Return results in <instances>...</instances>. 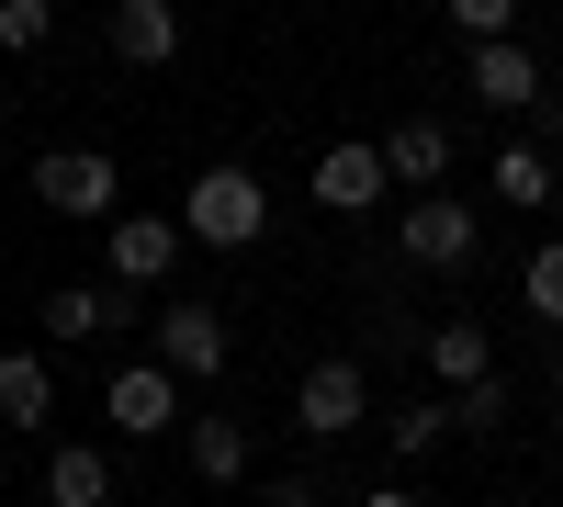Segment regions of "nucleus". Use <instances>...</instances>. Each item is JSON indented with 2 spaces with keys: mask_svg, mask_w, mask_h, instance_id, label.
<instances>
[{
  "mask_svg": "<svg viewBox=\"0 0 563 507\" xmlns=\"http://www.w3.org/2000/svg\"><path fill=\"white\" fill-rule=\"evenodd\" d=\"M45 34H57V12H45V0H0V45H12V57H34Z\"/></svg>",
  "mask_w": 563,
  "mask_h": 507,
  "instance_id": "21",
  "label": "nucleus"
},
{
  "mask_svg": "<svg viewBox=\"0 0 563 507\" xmlns=\"http://www.w3.org/2000/svg\"><path fill=\"white\" fill-rule=\"evenodd\" d=\"M102 34H113L124 68H169V57H180V12H169V0H113Z\"/></svg>",
  "mask_w": 563,
  "mask_h": 507,
  "instance_id": "10",
  "label": "nucleus"
},
{
  "mask_svg": "<svg viewBox=\"0 0 563 507\" xmlns=\"http://www.w3.org/2000/svg\"><path fill=\"white\" fill-rule=\"evenodd\" d=\"M372 418V384H361V361H316V373L294 384V429L305 440H350Z\"/></svg>",
  "mask_w": 563,
  "mask_h": 507,
  "instance_id": "3",
  "label": "nucleus"
},
{
  "mask_svg": "<svg viewBox=\"0 0 563 507\" xmlns=\"http://www.w3.org/2000/svg\"><path fill=\"white\" fill-rule=\"evenodd\" d=\"M158 373H180V384H214L225 373V316L214 305H169L158 316Z\"/></svg>",
  "mask_w": 563,
  "mask_h": 507,
  "instance_id": "7",
  "label": "nucleus"
},
{
  "mask_svg": "<svg viewBox=\"0 0 563 507\" xmlns=\"http://www.w3.org/2000/svg\"><path fill=\"white\" fill-rule=\"evenodd\" d=\"M485 507H507V496H485Z\"/></svg>",
  "mask_w": 563,
  "mask_h": 507,
  "instance_id": "26",
  "label": "nucleus"
},
{
  "mask_svg": "<svg viewBox=\"0 0 563 507\" xmlns=\"http://www.w3.org/2000/svg\"><path fill=\"white\" fill-rule=\"evenodd\" d=\"M102 418H113L124 440H158V429H180V373H158V361H124V373L102 384Z\"/></svg>",
  "mask_w": 563,
  "mask_h": 507,
  "instance_id": "6",
  "label": "nucleus"
},
{
  "mask_svg": "<svg viewBox=\"0 0 563 507\" xmlns=\"http://www.w3.org/2000/svg\"><path fill=\"white\" fill-rule=\"evenodd\" d=\"M271 507H316V474H282V485H271Z\"/></svg>",
  "mask_w": 563,
  "mask_h": 507,
  "instance_id": "23",
  "label": "nucleus"
},
{
  "mask_svg": "<svg viewBox=\"0 0 563 507\" xmlns=\"http://www.w3.org/2000/svg\"><path fill=\"white\" fill-rule=\"evenodd\" d=\"M384 192H395V180H384V147H361V135L316 158V203H327V214H372Z\"/></svg>",
  "mask_w": 563,
  "mask_h": 507,
  "instance_id": "9",
  "label": "nucleus"
},
{
  "mask_svg": "<svg viewBox=\"0 0 563 507\" xmlns=\"http://www.w3.org/2000/svg\"><path fill=\"white\" fill-rule=\"evenodd\" d=\"M180 451H192L203 485H238V474H249V429H238V418H192V429H180Z\"/></svg>",
  "mask_w": 563,
  "mask_h": 507,
  "instance_id": "16",
  "label": "nucleus"
},
{
  "mask_svg": "<svg viewBox=\"0 0 563 507\" xmlns=\"http://www.w3.org/2000/svg\"><path fill=\"white\" fill-rule=\"evenodd\" d=\"M451 429H462V440H496V429H507V373L474 384V395H451Z\"/></svg>",
  "mask_w": 563,
  "mask_h": 507,
  "instance_id": "20",
  "label": "nucleus"
},
{
  "mask_svg": "<svg viewBox=\"0 0 563 507\" xmlns=\"http://www.w3.org/2000/svg\"><path fill=\"white\" fill-rule=\"evenodd\" d=\"M563 192V180H552V158L541 147H496V203H519V214H541Z\"/></svg>",
  "mask_w": 563,
  "mask_h": 507,
  "instance_id": "17",
  "label": "nucleus"
},
{
  "mask_svg": "<svg viewBox=\"0 0 563 507\" xmlns=\"http://www.w3.org/2000/svg\"><path fill=\"white\" fill-rule=\"evenodd\" d=\"M519 294H530V316H541V328H563V238H541V249H530Z\"/></svg>",
  "mask_w": 563,
  "mask_h": 507,
  "instance_id": "18",
  "label": "nucleus"
},
{
  "mask_svg": "<svg viewBox=\"0 0 563 507\" xmlns=\"http://www.w3.org/2000/svg\"><path fill=\"white\" fill-rule=\"evenodd\" d=\"M462 90H474L485 113H530V102H541L552 79H541V57H530V45H474V68H462Z\"/></svg>",
  "mask_w": 563,
  "mask_h": 507,
  "instance_id": "8",
  "label": "nucleus"
},
{
  "mask_svg": "<svg viewBox=\"0 0 563 507\" xmlns=\"http://www.w3.org/2000/svg\"><path fill=\"white\" fill-rule=\"evenodd\" d=\"M440 169H451V124L440 113H406L384 135V180H440Z\"/></svg>",
  "mask_w": 563,
  "mask_h": 507,
  "instance_id": "15",
  "label": "nucleus"
},
{
  "mask_svg": "<svg viewBox=\"0 0 563 507\" xmlns=\"http://www.w3.org/2000/svg\"><path fill=\"white\" fill-rule=\"evenodd\" d=\"M113 158L102 147H45L34 158V192H45V214H113Z\"/></svg>",
  "mask_w": 563,
  "mask_h": 507,
  "instance_id": "4",
  "label": "nucleus"
},
{
  "mask_svg": "<svg viewBox=\"0 0 563 507\" xmlns=\"http://www.w3.org/2000/svg\"><path fill=\"white\" fill-rule=\"evenodd\" d=\"M45 406H57V361H45V350H0V418L45 429Z\"/></svg>",
  "mask_w": 563,
  "mask_h": 507,
  "instance_id": "12",
  "label": "nucleus"
},
{
  "mask_svg": "<svg viewBox=\"0 0 563 507\" xmlns=\"http://www.w3.org/2000/svg\"><path fill=\"white\" fill-rule=\"evenodd\" d=\"M0 496H12V463H0Z\"/></svg>",
  "mask_w": 563,
  "mask_h": 507,
  "instance_id": "25",
  "label": "nucleus"
},
{
  "mask_svg": "<svg viewBox=\"0 0 563 507\" xmlns=\"http://www.w3.org/2000/svg\"><path fill=\"white\" fill-rule=\"evenodd\" d=\"M361 507H417V496H406V485H384V496H361Z\"/></svg>",
  "mask_w": 563,
  "mask_h": 507,
  "instance_id": "24",
  "label": "nucleus"
},
{
  "mask_svg": "<svg viewBox=\"0 0 563 507\" xmlns=\"http://www.w3.org/2000/svg\"><path fill=\"white\" fill-rule=\"evenodd\" d=\"M451 440V406H406V418H395V451H406V463H417V451H440Z\"/></svg>",
  "mask_w": 563,
  "mask_h": 507,
  "instance_id": "22",
  "label": "nucleus"
},
{
  "mask_svg": "<svg viewBox=\"0 0 563 507\" xmlns=\"http://www.w3.org/2000/svg\"><path fill=\"white\" fill-rule=\"evenodd\" d=\"M451 34L462 45H519V0H451Z\"/></svg>",
  "mask_w": 563,
  "mask_h": 507,
  "instance_id": "19",
  "label": "nucleus"
},
{
  "mask_svg": "<svg viewBox=\"0 0 563 507\" xmlns=\"http://www.w3.org/2000/svg\"><path fill=\"white\" fill-rule=\"evenodd\" d=\"M135 316V294H90V283H57L45 294V339H102V328H124Z\"/></svg>",
  "mask_w": 563,
  "mask_h": 507,
  "instance_id": "14",
  "label": "nucleus"
},
{
  "mask_svg": "<svg viewBox=\"0 0 563 507\" xmlns=\"http://www.w3.org/2000/svg\"><path fill=\"white\" fill-rule=\"evenodd\" d=\"M429 373H440L451 395H474V384H496V339L474 328V316H451V328H429Z\"/></svg>",
  "mask_w": 563,
  "mask_h": 507,
  "instance_id": "11",
  "label": "nucleus"
},
{
  "mask_svg": "<svg viewBox=\"0 0 563 507\" xmlns=\"http://www.w3.org/2000/svg\"><path fill=\"white\" fill-rule=\"evenodd\" d=\"M169 260H180V214H113V238H102V271H113V294H147Z\"/></svg>",
  "mask_w": 563,
  "mask_h": 507,
  "instance_id": "5",
  "label": "nucleus"
},
{
  "mask_svg": "<svg viewBox=\"0 0 563 507\" xmlns=\"http://www.w3.org/2000/svg\"><path fill=\"white\" fill-rule=\"evenodd\" d=\"M45 507H113V463H102V451L45 440Z\"/></svg>",
  "mask_w": 563,
  "mask_h": 507,
  "instance_id": "13",
  "label": "nucleus"
},
{
  "mask_svg": "<svg viewBox=\"0 0 563 507\" xmlns=\"http://www.w3.org/2000/svg\"><path fill=\"white\" fill-rule=\"evenodd\" d=\"M260 225H271V180H260V169H238V158L203 169L192 192H180V238H203V249H249Z\"/></svg>",
  "mask_w": 563,
  "mask_h": 507,
  "instance_id": "1",
  "label": "nucleus"
},
{
  "mask_svg": "<svg viewBox=\"0 0 563 507\" xmlns=\"http://www.w3.org/2000/svg\"><path fill=\"white\" fill-rule=\"evenodd\" d=\"M395 249H406V271H462V260L485 249V225H474V203H451V192H417Z\"/></svg>",
  "mask_w": 563,
  "mask_h": 507,
  "instance_id": "2",
  "label": "nucleus"
}]
</instances>
